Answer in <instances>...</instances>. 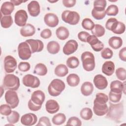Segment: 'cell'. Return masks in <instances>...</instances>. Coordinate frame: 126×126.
Segmentation results:
<instances>
[{
  "label": "cell",
  "mask_w": 126,
  "mask_h": 126,
  "mask_svg": "<svg viewBox=\"0 0 126 126\" xmlns=\"http://www.w3.org/2000/svg\"><path fill=\"white\" fill-rule=\"evenodd\" d=\"M45 109L48 113L55 114L59 110L60 106L58 102L55 100L49 99L45 103Z\"/></svg>",
  "instance_id": "ffe728a7"
},
{
  "label": "cell",
  "mask_w": 126,
  "mask_h": 126,
  "mask_svg": "<svg viewBox=\"0 0 126 126\" xmlns=\"http://www.w3.org/2000/svg\"><path fill=\"white\" fill-rule=\"evenodd\" d=\"M44 21L45 24L48 27L54 28L58 25L59 20L58 17L55 14L48 13L44 16Z\"/></svg>",
  "instance_id": "2e32d148"
},
{
  "label": "cell",
  "mask_w": 126,
  "mask_h": 126,
  "mask_svg": "<svg viewBox=\"0 0 126 126\" xmlns=\"http://www.w3.org/2000/svg\"><path fill=\"white\" fill-rule=\"evenodd\" d=\"M5 100L12 109L17 107L19 103V99L17 93L15 91L8 90L5 94Z\"/></svg>",
  "instance_id": "52a82bcc"
},
{
  "label": "cell",
  "mask_w": 126,
  "mask_h": 126,
  "mask_svg": "<svg viewBox=\"0 0 126 126\" xmlns=\"http://www.w3.org/2000/svg\"><path fill=\"white\" fill-rule=\"evenodd\" d=\"M125 83H122L119 80H114L110 84V91L115 93H122L123 91H125Z\"/></svg>",
  "instance_id": "44dd1931"
},
{
  "label": "cell",
  "mask_w": 126,
  "mask_h": 126,
  "mask_svg": "<svg viewBox=\"0 0 126 126\" xmlns=\"http://www.w3.org/2000/svg\"><path fill=\"white\" fill-rule=\"evenodd\" d=\"M95 87L99 90H104L108 86V81L105 77L101 74L96 75L93 80Z\"/></svg>",
  "instance_id": "9a60e30c"
},
{
  "label": "cell",
  "mask_w": 126,
  "mask_h": 126,
  "mask_svg": "<svg viewBox=\"0 0 126 126\" xmlns=\"http://www.w3.org/2000/svg\"><path fill=\"white\" fill-rule=\"evenodd\" d=\"M56 34L59 39L64 40L68 37L69 35V32L66 28L61 26L57 29L56 31Z\"/></svg>",
  "instance_id": "83f0119b"
},
{
  "label": "cell",
  "mask_w": 126,
  "mask_h": 126,
  "mask_svg": "<svg viewBox=\"0 0 126 126\" xmlns=\"http://www.w3.org/2000/svg\"><path fill=\"white\" fill-rule=\"evenodd\" d=\"M66 121V116L63 113H59L55 114L52 119V123L55 125H61Z\"/></svg>",
  "instance_id": "e575fe53"
},
{
  "label": "cell",
  "mask_w": 126,
  "mask_h": 126,
  "mask_svg": "<svg viewBox=\"0 0 126 126\" xmlns=\"http://www.w3.org/2000/svg\"><path fill=\"white\" fill-rule=\"evenodd\" d=\"M28 10L32 17L37 16L40 12V7L39 2L36 0H32L28 4Z\"/></svg>",
  "instance_id": "d6986e66"
},
{
  "label": "cell",
  "mask_w": 126,
  "mask_h": 126,
  "mask_svg": "<svg viewBox=\"0 0 126 126\" xmlns=\"http://www.w3.org/2000/svg\"><path fill=\"white\" fill-rule=\"evenodd\" d=\"M3 87L8 90L16 91L20 87V80L17 76L7 74L5 75L3 80Z\"/></svg>",
  "instance_id": "7a4b0ae2"
},
{
  "label": "cell",
  "mask_w": 126,
  "mask_h": 126,
  "mask_svg": "<svg viewBox=\"0 0 126 126\" xmlns=\"http://www.w3.org/2000/svg\"><path fill=\"white\" fill-rule=\"evenodd\" d=\"M48 1H49V2H50L53 3V2H57V1H55V0H54V1H50V0H49Z\"/></svg>",
  "instance_id": "91938a15"
},
{
  "label": "cell",
  "mask_w": 126,
  "mask_h": 126,
  "mask_svg": "<svg viewBox=\"0 0 126 126\" xmlns=\"http://www.w3.org/2000/svg\"><path fill=\"white\" fill-rule=\"evenodd\" d=\"M66 125L73 126H81L82 125V122L78 117L73 116L70 117L68 119L66 124Z\"/></svg>",
  "instance_id": "bcb514c9"
},
{
  "label": "cell",
  "mask_w": 126,
  "mask_h": 126,
  "mask_svg": "<svg viewBox=\"0 0 126 126\" xmlns=\"http://www.w3.org/2000/svg\"><path fill=\"white\" fill-rule=\"evenodd\" d=\"M31 68V65L28 62H20L18 65V69L22 72H26L30 70Z\"/></svg>",
  "instance_id": "c3c4849f"
},
{
  "label": "cell",
  "mask_w": 126,
  "mask_h": 126,
  "mask_svg": "<svg viewBox=\"0 0 126 126\" xmlns=\"http://www.w3.org/2000/svg\"><path fill=\"white\" fill-rule=\"evenodd\" d=\"M87 42L91 46L92 49L95 52L101 51L104 48L103 43L94 35H90L87 39Z\"/></svg>",
  "instance_id": "8fae6325"
},
{
  "label": "cell",
  "mask_w": 126,
  "mask_h": 126,
  "mask_svg": "<svg viewBox=\"0 0 126 126\" xmlns=\"http://www.w3.org/2000/svg\"><path fill=\"white\" fill-rule=\"evenodd\" d=\"M26 42L30 45L32 53L40 52L44 48L43 43L41 40L39 39H29L26 40Z\"/></svg>",
  "instance_id": "7c38bea8"
},
{
  "label": "cell",
  "mask_w": 126,
  "mask_h": 126,
  "mask_svg": "<svg viewBox=\"0 0 126 126\" xmlns=\"http://www.w3.org/2000/svg\"><path fill=\"white\" fill-rule=\"evenodd\" d=\"M108 44L110 47L114 49L120 48L123 45V40L119 36H112L109 39Z\"/></svg>",
  "instance_id": "f1b7e54d"
},
{
  "label": "cell",
  "mask_w": 126,
  "mask_h": 126,
  "mask_svg": "<svg viewBox=\"0 0 126 126\" xmlns=\"http://www.w3.org/2000/svg\"><path fill=\"white\" fill-rule=\"evenodd\" d=\"M108 96L103 93H98L96 94L95 98L94 100V102H97L98 103L104 104L106 103L108 101Z\"/></svg>",
  "instance_id": "ab89813d"
},
{
  "label": "cell",
  "mask_w": 126,
  "mask_h": 126,
  "mask_svg": "<svg viewBox=\"0 0 126 126\" xmlns=\"http://www.w3.org/2000/svg\"><path fill=\"white\" fill-rule=\"evenodd\" d=\"M66 63L67 67L72 69H74L77 68L79 66V61L77 57L75 56H72L67 59Z\"/></svg>",
  "instance_id": "74e56055"
},
{
  "label": "cell",
  "mask_w": 126,
  "mask_h": 126,
  "mask_svg": "<svg viewBox=\"0 0 126 126\" xmlns=\"http://www.w3.org/2000/svg\"><path fill=\"white\" fill-rule=\"evenodd\" d=\"M113 55V52L109 48H105L101 51V56L104 59H110Z\"/></svg>",
  "instance_id": "7dc6e473"
},
{
  "label": "cell",
  "mask_w": 126,
  "mask_h": 126,
  "mask_svg": "<svg viewBox=\"0 0 126 126\" xmlns=\"http://www.w3.org/2000/svg\"><path fill=\"white\" fill-rule=\"evenodd\" d=\"M78 44L77 42L75 40H69L66 42L64 45L63 51L66 55H69L74 53L78 49Z\"/></svg>",
  "instance_id": "5bb4252c"
},
{
  "label": "cell",
  "mask_w": 126,
  "mask_h": 126,
  "mask_svg": "<svg viewBox=\"0 0 126 126\" xmlns=\"http://www.w3.org/2000/svg\"><path fill=\"white\" fill-rule=\"evenodd\" d=\"M119 57L120 59L124 61H126V47H123L122 49H121L119 53Z\"/></svg>",
  "instance_id": "9f6ffc18"
},
{
  "label": "cell",
  "mask_w": 126,
  "mask_h": 126,
  "mask_svg": "<svg viewBox=\"0 0 126 126\" xmlns=\"http://www.w3.org/2000/svg\"><path fill=\"white\" fill-rule=\"evenodd\" d=\"M61 17L63 21L71 25H77L80 19V15L77 12L68 10L63 11Z\"/></svg>",
  "instance_id": "5b68a950"
},
{
  "label": "cell",
  "mask_w": 126,
  "mask_h": 126,
  "mask_svg": "<svg viewBox=\"0 0 126 126\" xmlns=\"http://www.w3.org/2000/svg\"><path fill=\"white\" fill-rule=\"evenodd\" d=\"M52 35V32L49 29H45L42 30L40 33V36L43 39L49 38Z\"/></svg>",
  "instance_id": "f5cc1de1"
},
{
  "label": "cell",
  "mask_w": 126,
  "mask_h": 126,
  "mask_svg": "<svg viewBox=\"0 0 126 126\" xmlns=\"http://www.w3.org/2000/svg\"><path fill=\"white\" fill-rule=\"evenodd\" d=\"M47 49L49 53L51 54H56L60 50V45L57 41H51L47 44Z\"/></svg>",
  "instance_id": "1f68e13d"
},
{
  "label": "cell",
  "mask_w": 126,
  "mask_h": 126,
  "mask_svg": "<svg viewBox=\"0 0 126 126\" xmlns=\"http://www.w3.org/2000/svg\"><path fill=\"white\" fill-rule=\"evenodd\" d=\"M94 23L90 18H84L82 21V27L85 30L88 31H91L94 26Z\"/></svg>",
  "instance_id": "60d3db41"
},
{
  "label": "cell",
  "mask_w": 126,
  "mask_h": 126,
  "mask_svg": "<svg viewBox=\"0 0 126 126\" xmlns=\"http://www.w3.org/2000/svg\"><path fill=\"white\" fill-rule=\"evenodd\" d=\"M119 12V8L118 6L115 4H111L108 6L105 10V13L108 16H116Z\"/></svg>",
  "instance_id": "b9f144b4"
},
{
  "label": "cell",
  "mask_w": 126,
  "mask_h": 126,
  "mask_svg": "<svg viewBox=\"0 0 126 126\" xmlns=\"http://www.w3.org/2000/svg\"><path fill=\"white\" fill-rule=\"evenodd\" d=\"M1 95H0V97H1L2 96V92H3V89H2V87H1Z\"/></svg>",
  "instance_id": "680465c9"
},
{
  "label": "cell",
  "mask_w": 126,
  "mask_h": 126,
  "mask_svg": "<svg viewBox=\"0 0 126 126\" xmlns=\"http://www.w3.org/2000/svg\"><path fill=\"white\" fill-rule=\"evenodd\" d=\"M65 85L61 79H53L48 87V91L49 94L52 96L59 95L64 90Z\"/></svg>",
  "instance_id": "6da1fadb"
},
{
  "label": "cell",
  "mask_w": 126,
  "mask_h": 126,
  "mask_svg": "<svg viewBox=\"0 0 126 126\" xmlns=\"http://www.w3.org/2000/svg\"><path fill=\"white\" fill-rule=\"evenodd\" d=\"M28 107L30 110L32 111H37L39 110H40L41 108L42 105H38L35 104H34L31 99L29 100L28 103Z\"/></svg>",
  "instance_id": "816d5d0a"
},
{
  "label": "cell",
  "mask_w": 126,
  "mask_h": 126,
  "mask_svg": "<svg viewBox=\"0 0 126 126\" xmlns=\"http://www.w3.org/2000/svg\"><path fill=\"white\" fill-rule=\"evenodd\" d=\"M18 53L19 57L23 60L29 59L32 56V51L30 45L28 43L22 42L18 46Z\"/></svg>",
  "instance_id": "8992f818"
},
{
  "label": "cell",
  "mask_w": 126,
  "mask_h": 126,
  "mask_svg": "<svg viewBox=\"0 0 126 126\" xmlns=\"http://www.w3.org/2000/svg\"><path fill=\"white\" fill-rule=\"evenodd\" d=\"M63 5L68 8L72 7L74 6L76 2V0H63L62 1Z\"/></svg>",
  "instance_id": "11a10c76"
},
{
  "label": "cell",
  "mask_w": 126,
  "mask_h": 126,
  "mask_svg": "<svg viewBox=\"0 0 126 126\" xmlns=\"http://www.w3.org/2000/svg\"><path fill=\"white\" fill-rule=\"evenodd\" d=\"M14 10V5L10 1H5L2 3L0 7L1 15L9 16Z\"/></svg>",
  "instance_id": "7402d4cb"
},
{
  "label": "cell",
  "mask_w": 126,
  "mask_h": 126,
  "mask_svg": "<svg viewBox=\"0 0 126 126\" xmlns=\"http://www.w3.org/2000/svg\"><path fill=\"white\" fill-rule=\"evenodd\" d=\"M13 21L11 16H3L0 18V25L4 29L9 28L11 26Z\"/></svg>",
  "instance_id": "d590c367"
},
{
  "label": "cell",
  "mask_w": 126,
  "mask_h": 126,
  "mask_svg": "<svg viewBox=\"0 0 126 126\" xmlns=\"http://www.w3.org/2000/svg\"><path fill=\"white\" fill-rule=\"evenodd\" d=\"M16 60L10 55L6 56L4 59V69L7 73L13 72L17 68Z\"/></svg>",
  "instance_id": "9c48e42d"
},
{
  "label": "cell",
  "mask_w": 126,
  "mask_h": 126,
  "mask_svg": "<svg viewBox=\"0 0 126 126\" xmlns=\"http://www.w3.org/2000/svg\"><path fill=\"white\" fill-rule=\"evenodd\" d=\"M83 68L87 71H93L95 68V59L94 54L89 51L83 52L81 57Z\"/></svg>",
  "instance_id": "3957f363"
},
{
  "label": "cell",
  "mask_w": 126,
  "mask_h": 126,
  "mask_svg": "<svg viewBox=\"0 0 126 126\" xmlns=\"http://www.w3.org/2000/svg\"><path fill=\"white\" fill-rule=\"evenodd\" d=\"M11 107L8 104H2L0 106V113L2 115L7 116L9 115L11 112Z\"/></svg>",
  "instance_id": "f6af8a7d"
},
{
  "label": "cell",
  "mask_w": 126,
  "mask_h": 126,
  "mask_svg": "<svg viewBox=\"0 0 126 126\" xmlns=\"http://www.w3.org/2000/svg\"><path fill=\"white\" fill-rule=\"evenodd\" d=\"M105 10L104 8L101 7H94L92 11V16L96 20H100L105 16Z\"/></svg>",
  "instance_id": "4316f807"
},
{
  "label": "cell",
  "mask_w": 126,
  "mask_h": 126,
  "mask_svg": "<svg viewBox=\"0 0 126 126\" xmlns=\"http://www.w3.org/2000/svg\"><path fill=\"white\" fill-rule=\"evenodd\" d=\"M94 86L93 84L89 81L84 82L81 87V92L84 96H89L93 93Z\"/></svg>",
  "instance_id": "484cf974"
},
{
  "label": "cell",
  "mask_w": 126,
  "mask_h": 126,
  "mask_svg": "<svg viewBox=\"0 0 126 126\" xmlns=\"http://www.w3.org/2000/svg\"><path fill=\"white\" fill-rule=\"evenodd\" d=\"M37 121L36 115L33 113H29L23 115L21 118V123L27 126H32L36 124Z\"/></svg>",
  "instance_id": "4fadbf2b"
},
{
  "label": "cell",
  "mask_w": 126,
  "mask_h": 126,
  "mask_svg": "<svg viewBox=\"0 0 126 126\" xmlns=\"http://www.w3.org/2000/svg\"><path fill=\"white\" fill-rule=\"evenodd\" d=\"M45 99V94L41 90L35 91L31 95V99L34 104L38 105H42Z\"/></svg>",
  "instance_id": "e0dca14e"
},
{
  "label": "cell",
  "mask_w": 126,
  "mask_h": 126,
  "mask_svg": "<svg viewBox=\"0 0 126 126\" xmlns=\"http://www.w3.org/2000/svg\"><path fill=\"white\" fill-rule=\"evenodd\" d=\"M48 72L46 66L42 63H38L34 67L33 72L39 76H44Z\"/></svg>",
  "instance_id": "d6a6232c"
},
{
  "label": "cell",
  "mask_w": 126,
  "mask_h": 126,
  "mask_svg": "<svg viewBox=\"0 0 126 126\" xmlns=\"http://www.w3.org/2000/svg\"><path fill=\"white\" fill-rule=\"evenodd\" d=\"M90 35V33L85 31H81L78 33L77 36L78 39L84 42H87L88 37Z\"/></svg>",
  "instance_id": "f907efd6"
},
{
  "label": "cell",
  "mask_w": 126,
  "mask_h": 126,
  "mask_svg": "<svg viewBox=\"0 0 126 126\" xmlns=\"http://www.w3.org/2000/svg\"><path fill=\"white\" fill-rule=\"evenodd\" d=\"M126 30L125 25L118 20L116 21L111 26L110 31L117 34H121L123 33Z\"/></svg>",
  "instance_id": "d4e9b609"
},
{
  "label": "cell",
  "mask_w": 126,
  "mask_h": 126,
  "mask_svg": "<svg viewBox=\"0 0 126 126\" xmlns=\"http://www.w3.org/2000/svg\"><path fill=\"white\" fill-rule=\"evenodd\" d=\"M110 118L118 120L121 118L124 113V106L123 103H119L118 104H113L110 103L109 109L107 113Z\"/></svg>",
  "instance_id": "277c9868"
},
{
  "label": "cell",
  "mask_w": 126,
  "mask_h": 126,
  "mask_svg": "<svg viewBox=\"0 0 126 126\" xmlns=\"http://www.w3.org/2000/svg\"><path fill=\"white\" fill-rule=\"evenodd\" d=\"M66 82L70 87H76L78 86L80 83V77L76 74H70L66 77Z\"/></svg>",
  "instance_id": "4dcf8cb0"
},
{
  "label": "cell",
  "mask_w": 126,
  "mask_h": 126,
  "mask_svg": "<svg viewBox=\"0 0 126 126\" xmlns=\"http://www.w3.org/2000/svg\"><path fill=\"white\" fill-rule=\"evenodd\" d=\"M107 2L105 0H96L94 1V7H101L105 8Z\"/></svg>",
  "instance_id": "db71d44e"
},
{
  "label": "cell",
  "mask_w": 126,
  "mask_h": 126,
  "mask_svg": "<svg viewBox=\"0 0 126 126\" xmlns=\"http://www.w3.org/2000/svg\"><path fill=\"white\" fill-rule=\"evenodd\" d=\"M117 78L121 81H125L126 79V70L123 67L118 68L115 72Z\"/></svg>",
  "instance_id": "ee69618b"
},
{
  "label": "cell",
  "mask_w": 126,
  "mask_h": 126,
  "mask_svg": "<svg viewBox=\"0 0 126 126\" xmlns=\"http://www.w3.org/2000/svg\"><path fill=\"white\" fill-rule=\"evenodd\" d=\"M68 73V69L66 65L64 64H60L55 68L54 73L59 77H64Z\"/></svg>",
  "instance_id": "f546056e"
},
{
  "label": "cell",
  "mask_w": 126,
  "mask_h": 126,
  "mask_svg": "<svg viewBox=\"0 0 126 126\" xmlns=\"http://www.w3.org/2000/svg\"><path fill=\"white\" fill-rule=\"evenodd\" d=\"M80 117L84 120H90L92 119L93 113L91 108L85 107L83 108L80 113Z\"/></svg>",
  "instance_id": "8d00e7d4"
},
{
  "label": "cell",
  "mask_w": 126,
  "mask_h": 126,
  "mask_svg": "<svg viewBox=\"0 0 126 126\" xmlns=\"http://www.w3.org/2000/svg\"><path fill=\"white\" fill-rule=\"evenodd\" d=\"M6 119L9 123L15 124L19 121L20 119V115L18 112L12 111L11 113L7 116Z\"/></svg>",
  "instance_id": "f35d334b"
},
{
  "label": "cell",
  "mask_w": 126,
  "mask_h": 126,
  "mask_svg": "<svg viewBox=\"0 0 126 126\" xmlns=\"http://www.w3.org/2000/svg\"><path fill=\"white\" fill-rule=\"evenodd\" d=\"M35 32L34 27L31 24H27L20 30V34L22 36L29 37L32 36Z\"/></svg>",
  "instance_id": "cb8c5ba5"
},
{
  "label": "cell",
  "mask_w": 126,
  "mask_h": 126,
  "mask_svg": "<svg viewBox=\"0 0 126 126\" xmlns=\"http://www.w3.org/2000/svg\"><path fill=\"white\" fill-rule=\"evenodd\" d=\"M122 93H115L111 91L109 93V99L113 103L119 102L122 98Z\"/></svg>",
  "instance_id": "7bdbcfd3"
},
{
  "label": "cell",
  "mask_w": 126,
  "mask_h": 126,
  "mask_svg": "<svg viewBox=\"0 0 126 126\" xmlns=\"http://www.w3.org/2000/svg\"><path fill=\"white\" fill-rule=\"evenodd\" d=\"M10 1L14 5V6H18L21 4L22 2H26L23 0H11Z\"/></svg>",
  "instance_id": "6f0895ef"
},
{
  "label": "cell",
  "mask_w": 126,
  "mask_h": 126,
  "mask_svg": "<svg viewBox=\"0 0 126 126\" xmlns=\"http://www.w3.org/2000/svg\"><path fill=\"white\" fill-rule=\"evenodd\" d=\"M102 72L108 76H111L114 72L115 64L112 61H106L104 63L101 68Z\"/></svg>",
  "instance_id": "603a6c76"
},
{
  "label": "cell",
  "mask_w": 126,
  "mask_h": 126,
  "mask_svg": "<svg viewBox=\"0 0 126 126\" xmlns=\"http://www.w3.org/2000/svg\"><path fill=\"white\" fill-rule=\"evenodd\" d=\"M93 111L96 116H102L107 114L108 107L106 103L101 104L94 101Z\"/></svg>",
  "instance_id": "ac0fdd59"
},
{
  "label": "cell",
  "mask_w": 126,
  "mask_h": 126,
  "mask_svg": "<svg viewBox=\"0 0 126 126\" xmlns=\"http://www.w3.org/2000/svg\"><path fill=\"white\" fill-rule=\"evenodd\" d=\"M22 82L26 87L32 88H37L40 84V80L37 77L30 74H28L23 77Z\"/></svg>",
  "instance_id": "ba28073f"
},
{
  "label": "cell",
  "mask_w": 126,
  "mask_h": 126,
  "mask_svg": "<svg viewBox=\"0 0 126 126\" xmlns=\"http://www.w3.org/2000/svg\"><path fill=\"white\" fill-rule=\"evenodd\" d=\"M36 126H51V124L50 123L49 119L46 117V116H43L41 117L38 122V123L36 124Z\"/></svg>",
  "instance_id": "681fc988"
},
{
  "label": "cell",
  "mask_w": 126,
  "mask_h": 126,
  "mask_svg": "<svg viewBox=\"0 0 126 126\" xmlns=\"http://www.w3.org/2000/svg\"><path fill=\"white\" fill-rule=\"evenodd\" d=\"M28 18L27 12L23 9L18 10L15 14L14 22L15 24L19 27H24L27 24Z\"/></svg>",
  "instance_id": "30bf717a"
},
{
  "label": "cell",
  "mask_w": 126,
  "mask_h": 126,
  "mask_svg": "<svg viewBox=\"0 0 126 126\" xmlns=\"http://www.w3.org/2000/svg\"><path fill=\"white\" fill-rule=\"evenodd\" d=\"M93 35L97 37H100L104 35L105 30L104 28L99 24H95L94 28L91 30Z\"/></svg>",
  "instance_id": "836d02e7"
}]
</instances>
